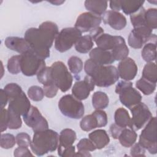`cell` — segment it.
<instances>
[{
  "label": "cell",
  "instance_id": "obj_1",
  "mask_svg": "<svg viewBox=\"0 0 157 157\" xmlns=\"http://www.w3.org/2000/svg\"><path fill=\"white\" fill-rule=\"evenodd\" d=\"M58 33L56 24L47 21L41 23L38 28L28 29L25 33L24 38L29 44L31 49L45 59L50 56V48Z\"/></svg>",
  "mask_w": 157,
  "mask_h": 157
},
{
  "label": "cell",
  "instance_id": "obj_2",
  "mask_svg": "<svg viewBox=\"0 0 157 157\" xmlns=\"http://www.w3.org/2000/svg\"><path fill=\"white\" fill-rule=\"evenodd\" d=\"M84 70L93 80L95 85L108 87L115 83L119 78L117 69L112 65H100L91 59L84 64Z\"/></svg>",
  "mask_w": 157,
  "mask_h": 157
},
{
  "label": "cell",
  "instance_id": "obj_3",
  "mask_svg": "<svg viewBox=\"0 0 157 157\" xmlns=\"http://www.w3.org/2000/svg\"><path fill=\"white\" fill-rule=\"evenodd\" d=\"M59 144V134L48 128L35 132L30 145L32 151L37 156H42L55 151Z\"/></svg>",
  "mask_w": 157,
  "mask_h": 157
},
{
  "label": "cell",
  "instance_id": "obj_4",
  "mask_svg": "<svg viewBox=\"0 0 157 157\" xmlns=\"http://www.w3.org/2000/svg\"><path fill=\"white\" fill-rule=\"evenodd\" d=\"M50 68V75L54 83L62 92L68 91L72 84L73 77L66 66L61 61L54 62Z\"/></svg>",
  "mask_w": 157,
  "mask_h": 157
},
{
  "label": "cell",
  "instance_id": "obj_5",
  "mask_svg": "<svg viewBox=\"0 0 157 157\" xmlns=\"http://www.w3.org/2000/svg\"><path fill=\"white\" fill-rule=\"evenodd\" d=\"M115 93L119 94L121 103L129 109L142 100L140 93L133 88L132 82L129 81H120L115 86Z\"/></svg>",
  "mask_w": 157,
  "mask_h": 157
},
{
  "label": "cell",
  "instance_id": "obj_6",
  "mask_svg": "<svg viewBox=\"0 0 157 157\" xmlns=\"http://www.w3.org/2000/svg\"><path fill=\"white\" fill-rule=\"evenodd\" d=\"M58 108L63 115L72 119L81 118L85 112L82 102L72 94H66L62 96L58 102Z\"/></svg>",
  "mask_w": 157,
  "mask_h": 157
},
{
  "label": "cell",
  "instance_id": "obj_7",
  "mask_svg": "<svg viewBox=\"0 0 157 157\" xmlns=\"http://www.w3.org/2000/svg\"><path fill=\"white\" fill-rule=\"evenodd\" d=\"M21 72L23 75H35L46 67L45 59L36 55L32 50L21 55Z\"/></svg>",
  "mask_w": 157,
  "mask_h": 157
},
{
  "label": "cell",
  "instance_id": "obj_8",
  "mask_svg": "<svg viewBox=\"0 0 157 157\" xmlns=\"http://www.w3.org/2000/svg\"><path fill=\"white\" fill-rule=\"evenodd\" d=\"M139 144L150 154L157 153L156 118L151 117L142 131L139 140Z\"/></svg>",
  "mask_w": 157,
  "mask_h": 157
},
{
  "label": "cell",
  "instance_id": "obj_9",
  "mask_svg": "<svg viewBox=\"0 0 157 157\" xmlns=\"http://www.w3.org/2000/svg\"><path fill=\"white\" fill-rule=\"evenodd\" d=\"M81 36V31L75 27L63 28L55 38V49L61 53L65 52L70 50Z\"/></svg>",
  "mask_w": 157,
  "mask_h": 157
},
{
  "label": "cell",
  "instance_id": "obj_10",
  "mask_svg": "<svg viewBox=\"0 0 157 157\" xmlns=\"http://www.w3.org/2000/svg\"><path fill=\"white\" fill-rule=\"evenodd\" d=\"M132 118L129 125V128L136 131L140 129L152 117L148 106L144 102H139L130 109Z\"/></svg>",
  "mask_w": 157,
  "mask_h": 157
},
{
  "label": "cell",
  "instance_id": "obj_11",
  "mask_svg": "<svg viewBox=\"0 0 157 157\" xmlns=\"http://www.w3.org/2000/svg\"><path fill=\"white\" fill-rule=\"evenodd\" d=\"M107 121L105 112L102 110H96L91 114L87 115L82 118L80 127L84 131H90L97 128L105 126Z\"/></svg>",
  "mask_w": 157,
  "mask_h": 157
},
{
  "label": "cell",
  "instance_id": "obj_12",
  "mask_svg": "<svg viewBox=\"0 0 157 157\" xmlns=\"http://www.w3.org/2000/svg\"><path fill=\"white\" fill-rule=\"evenodd\" d=\"M152 29L147 26L134 28L128 36L129 45L135 49L142 48L153 37Z\"/></svg>",
  "mask_w": 157,
  "mask_h": 157
},
{
  "label": "cell",
  "instance_id": "obj_13",
  "mask_svg": "<svg viewBox=\"0 0 157 157\" xmlns=\"http://www.w3.org/2000/svg\"><path fill=\"white\" fill-rule=\"evenodd\" d=\"M23 119L25 124L31 128L34 132L48 128L47 120L42 115L39 109L34 105H31L29 110L23 115Z\"/></svg>",
  "mask_w": 157,
  "mask_h": 157
},
{
  "label": "cell",
  "instance_id": "obj_14",
  "mask_svg": "<svg viewBox=\"0 0 157 157\" xmlns=\"http://www.w3.org/2000/svg\"><path fill=\"white\" fill-rule=\"evenodd\" d=\"M101 21V16L86 12L78 16L74 27L80 30L82 33H86L99 26Z\"/></svg>",
  "mask_w": 157,
  "mask_h": 157
},
{
  "label": "cell",
  "instance_id": "obj_15",
  "mask_svg": "<svg viewBox=\"0 0 157 157\" xmlns=\"http://www.w3.org/2000/svg\"><path fill=\"white\" fill-rule=\"evenodd\" d=\"M95 84L92 78L86 75L84 80L76 82L72 88V95L80 101L86 99L90 95V92L94 89Z\"/></svg>",
  "mask_w": 157,
  "mask_h": 157
},
{
  "label": "cell",
  "instance_id": "obj_16",
  "mask_svg": "<svg viewBox=\"0 0 157 157\" xmlns=\"http://www.w3.org/2000/svg\"><path fill=\"white\" fill-rule=\"evenodd\" d=\"M117 71L119 77L123 80L130 81L133 80L136 76L138 67L136 62L132 58L127 57L120 61Z\"/></svg>",
  "mask_w": 157,
  "mask_h": 157
},
{
  "label": "cell",
  "instance_id": "obj_17",
  "mask_svg": "<svg viewBox=\"0 0 157 157\" xmlns=\"http://www.w3.org/2000/svg\"><path fill=\"white\" fill-rule=\"evenodd\" d=\"M97 47L111 51L118 45L126 43L124 39L120 36H112L109 34L102 33L94 40Z\"/></svg>",
  "mask_w": 157,
  "mask_h": 157
},
{
  "label": "cell",
  "instance_id": "obj_18",
  "mask_svg": "<svg viewBox=\"0 0 157 157\" xmlns=\"http://www.w3.org/2000/svg\"><path fill=\"white\" fill-rule=\"evenodd\" d=\"M102 20L104 24L109 25L115 30H121L126 26V18L120 12L114 10L105 11L102 15Z\"/></svg>",
  "mask_w": 157,
  "mask_h": 157
},
{
  "label": "cell",
  "instance_id": "obj_19",
  "mask_svg": "<svg viewBox=\"0 0 157 157\" xmlns=\"http://www.w3.org/2000/svg\"><path fill=\"white\" fill-rule=\"evenodd\" d=\"M9 102L7 109L19 115L26 114L31 107L28 98L23 91L18 96L10 99Z\"/></svg>",
  "mask_w": 157,
  "mask_h": 157
},
{
  "label": "cell",
  "instance_id": "obj_20",
  "mask_svg": "<svg viewBox=\"0 0 157 157\" xmlns=\"http://www.w3.org/2000/svg\"><path fill=\"white\" fill-rule=\"evenodd\" d=\"M90 59L100 65H110L115 61L110 51L101 49L99 47L93 48L90 52Z\"/></svg>",
  "mask_w": 157,
  "mask_h": 157
},
{
  "label": "cell",
  "instance_id": "obj_21",
  "mask_svg": "<svg viewBox=\"0 0 157 157\" xmlns=\"http://www.w3.org/2000/svg\"><path fill=\"white\" fill-rule=\"evenodd\" d=\"M4 44L9 49L17 52L20 55L31 50L29 44L25 38L9 36L4 41Z\"/></svg>",
  "mask_w": 157,
  "mask_h": 157
},
{
  "label": "cell",
  "instance_id": "obj_22",
  "mask_svg": "<svg viewBox=\"0 0 157 157\" xmlns=\"http://www.w3.org/2000/svg\"><path fill=\"white\" fill-rule=\"evenodd\" d=\"M76 139L77 135L75 131L69 128L63 129L59 135L58 153L67 147L72 146Z\"/></svg>",
  "mask_w": 157,
  "mask_h": 157
},
{
  "label": "cell",
  "instance_id": "obj_23",
  "mask_svg": "<svg viewBox=\"0 0 157 157\" xmlns=\"http://www.w3.org/2000/svg\"><path fill=\"white\" fill-rule=\"evenodd\" d=\"M89 139L95 145L96 149L101 150L106 147L110 142V137L105 130L98 129L90 132Z\"/></svg>",
  "mask_w": 157,
  "mask_h": 157
},
{
  "label": "cell",
  "instance_id": "obj_24",
  "mask_svg": "<svg viewBox=\"0 0 157 157\" xmlns=\"http://www.w3.org/2000/svg\"><path fill=\"white\" fill-rule=\"evenodd\" d=\"M141 55L143 59L147 62L155 61L156 59V36L153 34L152 38L144 44Z\"/></svg>",
  "mask_w": 157,
  "mask_h": 157
},
{
  "label": "cell",
  "instance_id": "obj_25",
  "mask_svg": "<svg viewBox=\"0 0 157 157\" xmlns=\"http://www.w3.org/2000/svg\"><path fill=\"white\" fill-rule=\"evenodd\" d=\"M137 138V134L135 131L129 128H124L121 131L118 139L122 146L128 148L135 144Z\"/></svg>",
  "mask_w": 157,
  "mask_h": 157
},
{
  "label": "cell",
  "instance_id": "obj_26",
  "mask_svg": "<svg viewBox=\"0 0 157 157\" xmlns=\"http://www.w3.org/2000/svg\"><path fill=\"white\" fill-rule=\"evenodd\" d=\"M85 7L90 12L101 16L106 11L108 2L107 1H90L86 0L84 2Z\"/></svg>",
  "mask_w": 157,
  "mask_h": 157
},
{
  "label": "cell",
  "instance_id": "obj_27",
  "mask_svg": "<svg viewBox=\"0 0 157 157\" xmlns=\"http://www.w3.org/2000/svg\"><path fill=\"white\" fill-rule=\"evenodd\" d=\"M75 49L80 53H87L93 49V40L90 35L82 36L75 44Z\"/></svg>",
  "mask_w": 157,
  "mask_h": 157
},
{
  "label": "cell",
  "instance_id": "obj_28",
  "mask_svg": "<svg viewBox=\"0 0 157 157\" xmlns=\"http://www.w3.org/2000/svg\"><path fill=\"white\" fill-rule=\"evenodd\" d=\"M144 1L123 0L120 1L121 10L126 15H132L137 12L142 6Z\"/></svg>",
  "mask_w": 157,
  "mask_h": 157
},
{
  "label": "cell",
  "instance_id": "obj_29",
  "mask_svg": "<svg viewBox=\"0 0 157 157\" xmlns=\"http://www.w3.org/2000/svg\"><path fill=\"white\" fill-rule=\"evenodd\" d=\"M109 103V99L106 93L102 91H96L92 96V105L96 110L105 109Z\"/></svg>",
  "mask_w": 157,
  "mask_h": 157
},
{
  "label": "cell",
  "instance_id": "obj_30",
  "mask_svg": "<svg viewBox=\"0 0 157 157\" xmlns=\"http://www.w3.org/2000/svg\"><path fill=\"white\" fill-rule=\"evenodd\" d=\"M114 120L115 124L124 128L129 126L131 122V117L126 109L120 107L115 112Z\"/></svg>",
  "mask_w": 157,
  "mask_h": 157
},
{
  "label": "cell",
  "instance_id": "obj_31",
  "mask_svg": "<svg viewBox=\"0 0 157 157\" xmlns=\"http://www.w3.org/2000/svg\"><path fill=\"white\" fill-rule=\"evenodd\" d=\"M142 77L150 82L156 83L157 72L156 65L155 62H149L145 65L142 71Z\"/></svg>",
  "mask_w": 157,
  "mask_h": 157
},
{
  "label": "cell",
  "instance_id": "obj_32",
  "mask_svg": "<svg viewBox=\"0 0 157 157\" xmlns=\"http://www.w3.org/2000/svg\"><path fill=\"white\" fill-rule=\"evenodd\" d=\"M136 86L144 94L150 95L155 91L156 83L150 82L142 77L136 82Z\"/></svg>",
  "mask_w": 157,
  "mask_h": 157
},
{
  "label": "cell",
  "instance_id": "obj_33",
  "mask_svg": "<svg viewBox=\"0 0 157 157\" xmlns=\"http://www.w3.org/2000/svg\"><path fill=\"white\" fill-rule=\"evenodd\" d=\"M145 25L151 29L157 28V9L156 8H150L145 12Z\"/></svg>",
  "mask_w": 157,
  "mask_h": 157
},
{
  "label": "cell",
  "instance_id": "obj_34",
  "mask_svg": "<svg viewBox=\"0 0 157 157\" xmlns=\"http://www.w3.org/2000/svg\"><path fill=\"white\" fill-rule=\"evenodd\" d=\"M145 9L142 7L137 12L130 15V20L132 25L134 28L146 26L145 21Z\"/></svg>",
  "mask_w": 157,
  "mask_h": 157
},
{
  "label": "cell",
  "instance_id": "obj_35",
  "mask_svg": "<svg viewBox=\"0 0 157 157\" xmlns=\"http://www.w3.org/2000/svg\"><path fill=\"white\" fill-rule=\"evenodd\" d=\"M20 59L21 55H14L9 59L7 64L9 72L12 74H17L21 72Z\"/></svg>",
  "mask_w": 157,
  "mask_h": 157
},
{
  "label": "cell",
  "instance_id": "obj_36",
  "mask_svg": "<svg viewBox=\"0 0 157 157\" xmlns=\"http://www.w3.org/2000/svg\"><path fill=\"white\" fill-rule=\"evenodd\" d=\"M115 61H121L128 57L129 48L126 43L121 44L110 51Z\"/></svg>",
  "mask_w": 157,
  "mask_h": 157
},
{
  "label": "cell",
  "instance_id": "obj_37",
  "mask_svg": "<svg viewBox=\"0 0 157 157\" xmlns=\"http://www.w3.org/2000/svg\"><path fill=\"white\" fill-rule=\"evenodd\" d=\"M67 65L69 71L74 74H79L83 67V64L82 59L76 56H72L69 58Z\"/></svg>",
  "mask_w": 157,
  "mask_h": 157
},
{
  "label": "cell",
  "instance_id": "obj_38",
  "mask_svg": "<svg viewBox=\"0 0 157 157\" xmlns=\"http://www.w3.org/2000/svg\"><path fill=\"white\" fill-rule=\"evenodd\" d=\"M27 93L28 98L33 101H40L45 96L43 88L37 85L30 86Z\"/></svg>",
  "mask_w": 157,
  "mask_h": 157
},
{
  "label": "cell",
  "instance_id": "obj_39",
  "mask_svg": "<svg viewBox=\"0 0 157 157\" xmlns=\"http://www.w3.org/2000/svg\"><path fill=\"white\" fill-rule=\"evenodd\" d=\"M4 90L9 98V101L18 96L23 92L21 86L15 83H8L4 86Z\"/></svg>",
  "mask_w": 157,
  "mask_h": 157
},
{
  "label": "cell",
  "instance_id": "obj_40",
  "mask_svg": "<svg viewBox=\"0 0 157 157\" xmlns=\"http://www.w3.org/2000/svg\"><path fill=\"white\" fill-rule=\"evenodd\" d=\"M16 142V137L13 134L9 133L1 134L0 145L2 148H11L15 145Z\"/></svg>",
  "mask_w": 157,
  "mask_h": 157
},
{
  "label": "cell",
  "instance_id": "obj_41",
  "mask_svg": "<svg viewBox=\"0 0 157 157\" xmlns=\"http://www.w3.org/2000/svg\"><path fill=\"white\" fill-rule=\"evenodd\" d=\"M9 115V123L8 128L10 129H17L21 128L22 125V121L20 116L12 111L7 109Z\"/></svg>",
  "mask_w": 157,
  "mask_h": 157
},
{
  "label": "cell",
  "instance_id": "obj_42",
  "mask_svg": "<svg viewBox=\"0 0 157 157\" xmlns=\"http://www.w3.org/2000/svg\"><path fill=\"white\" fill-rule=\"evenodd\" d=\"M37 78L38 82L42 83L43 85L53 83L51 78L50 67H45L41 70L37 74Z\"/></svg>",
  "mask_w": 157,
  "mask_h": 157
},
{
  "label": "cell",
  "instance_id": "obj_43",
  "mask_svg": "<svg viewBox=\"0 0 157 157\" xmlns=\"http://www.w3.org/2000/svg\"><path fill=\"white\" fill-rule=\"evenodd\" d=\"M78 151H93L96 149L95 145L93 142L87 138L82 139L77 145Z\"/></svg>",
  "mask_w": 157,
  "mask_h": 157
},
{
  "label": "cell",
  "instance_id": "obj_44",
  "mask_svg": "<svg viewBox=\"0 0 157 157\" xmlns=\"http://www.w3.org/2000/svg\"><path fill=\"white\" fill-rule=\"evenodd\" d=\"M16 142L19 147H28L31 144V139L29 135L26 132H20L16 136Z\"/></svg>",
  "mask_w": 157,
  "mask_h": 157
},
{
  "label": "cell",
  "instance_id": "obj_45",
  "mask_svg": "<svg viewBox=\"0 0 157 157\" xmlns=\"http://www.w3.org/2000/svg\"><path fill=\"white\" fill-rule=\"evenodd\" d=\"M58 90V88L53 83L45 85L43 86L44 95L48 98L55 97L56 95Z\"/></svg>",
  "mask_w": 157,
  "mask_h": 157
},
{
  "label": "cell",
  "instance_id": "obj_46",
  "mask_svg": "<svg viewBox=\"0 0 157 157\" xmlns=\"http://www.w3.org/2000/svg\"><path fill=\"white\" fill-rule=\"evenodd\" d=\"M9 123V115L8 110L6 109H1V132L5 131L8 128Z\"/></svg>",
  "mask_w": 157,
  "mask_h": 157
},
{
  "label": "cell",
  "instance_id": "obj_47",
  "mask_svg": "<svg viewBox=\"0 0 157 157\" xmlns=\"http://www.w3.org/2000/svg\"><path fill=\"white\" fill-rule=\"evenodd\" d=\"M145 149L142 147L139 143L134 144L131 146L130 154L132 156H144Z\"/></svg>",
  "mask_w": 157,
  "mask_h": 157
},
{
  "label": "cell",
  "instance_id": "obj_48",
  "mask_svg": "<svg viewBox=\"0 0 157 157\" xmlns=\"http://www.w3.org/2000/svg\"><path fill=\"white\" fill-rule=\"evenodd\" d=\"M14 156L20 157V156H33V155L31 153L28 147H17L13 153Z\"/></svg>",
  "mask_w": 157,
  "mask_h": 157
},
{
  "label": "cell",
  "instance_id": "obj_49",
  "mask_svg": "<svg viewBox=\"0 0 157 157\" xmlns=\"http://www.w3.org/2000/svg\"><path fill=\"white\" fill-rule=\"evenodd\" d=\"M75 148L74 146L72 145L71 147H67L63 150H62L61 151L58 152V154L60 156H75Z\"/></svg>",
  "mask_w": 157,
  "mask_h": 157
},
{
  "label": "cell",
  "instance_id": "obj_50",
  "mask_svg": "<svg viewBox=\"0 0 157 157\" xmlns=\"http://www.w3.org/2000/svg\"><path fill=\"white\" fill-rule=\"evenodd\" d=\"M123 129V128H121V127L118 126L115 123L112 124L110 126V132L112 137L114 139H118V136Z\"/></svg>",
  "mask_w": 157,
  "mask_h": 157
},
{
  "label": "cell",
  "instance_id": "obj_51",
  "mask_svg": "<svg viewBox=\"0 0 157 157\" xmlns=\"http://www.w3.org/2000/svg\"><path fill=\"white\" fill-rule=\"evenodd\" d=\"M9 101V98L6 93H5L4 89L0 90V104L1 109H4V107L7 105V102Z\"/></svg>",
  "mask_w": 157,
  "mask_h": 157
},
{
  "label": "cell",
  "instance_id": "obj_52",
  "mask_svg": "<svg viewBox=\"0 0 157 157\" xmlns=\"http://www.w3.org/2000/svg\"><path fill=\"white\" fill-rule=\"evenodd\" d=\"M110 8L112 10L119 12L121 10V5H120V1H111L109 2Z\"/></svg>",
  "mask_w": 157,
  "mask_h": 157
},
{
  "label": "cell",
  "instance_id": "obj_53",
  "mask_svg": "<svg viewBox=\"0 0 157 157\" xmlns=\"http://www.w3.org/2000/svg\"><path fill=\"white\" fill-rule=\"evenodd\" d=\"M91 156V155L89 153V151H78L75 154V156Z\"/></svg>",
  "mask_w": 157,
  "mask_h": 157
},
{
  "label": "cell",
  "instance_id": "obj_54",
  "mask_svg": "<svg viewBox=\"0 0 157 157\" xmlns=\"http://www.w3.org/2000/svg\"><path fill=\"white\" fill-rule=\"evenodd\" d=\"M48 2L58 6V5H61V4L64 3V1H48Z\"/></svg>",
  "mask_w": 157,
  "mask_h": 157
}]
</instances>
